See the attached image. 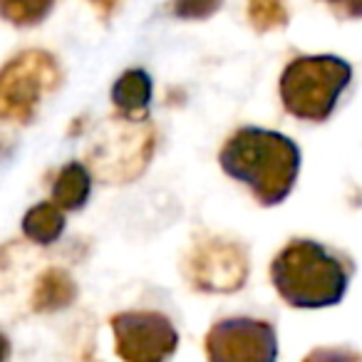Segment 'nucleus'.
Segmentation results:
<instances>
[{"mask_svg": "<svg viewBox=\"0 0 362 362\" xmlns=\"http://www.w3.org/2000/svg\"><path fill=\"white\" fill-rule=\"evenodd\" d=\"M77 283L65 268L50 266L35 278L30 291V310L33 313H57L75 303Z\"/></svg>", "mask_w": 362, "mask_h": 362, "instance_id": "obj_9", "label": "nucleus"}, {"mask_svg": "<svg viewBox=\"0 0 362 362\" xmlns=\"http://www.w3.org/2000/svg\"><path fill=\"white\" fill-rule=\"evenodd\" d=\"M62 82L57 60L45 50H25L0 67V122L28 124L40 102Z\"/></svg>", "mask_w": 362, "mask_h": 362, "instance_id": "obj_4", "label": "nucleus"}, {"mask_svg": "<svg viewBox=\"0 0 362 362\" xmlns=\"http://www.w3.org/2000/svg\"><path fill=\"white\" fill-rule=\"evenodd\" d=\"M303 362H362V355L350 347H315L303 357Z\"/></svg>", "mask_w": 362, "mask_h": 362, "instance_id": "obj_16", "label": "nucleus"}, {"mask_svg": "<svg viewBox=\"0 0 362 362\" xmlns=\"http://www.w3.org/2000/svg\"><path fill=\"white\" fill-rule=\"evenodd\" d=\"M352 266L322 243L293 238L271 263V283L291 308L317 310L345 298Z\"/></svg>", "mask_w": 362, "mask_h": 362, "instance_id": "obj_2", "label": "nucleus"}, {"mask_svg": "<svg viewBox=\"0 0 362 362\" xmlns=\"http://www.w3.org/2000/svg\"><path fill=\"white\" fill-rule=\"evenodd\" d=\"M248 21L256 33H271L288 25L286 0H248Z\"/></svg>", "mask_w": 362, "mask_h": 362, "instance_id": "obj_14", "label": "nucleus"}, {"mask_svg": "<svg viewBox=\"0 0 362 362\" xmlns=\"http://www.w3.org/2000/svg\"><path fill=\"white\" fill-rule=\"evenodd\" d=\"M55 8V0H0V18L16 28L42 23Z\"/></svg>", "mask_w": 362, "mask_h": 362, "instance_id": "obj_13", "label": "nucleus"}, {"mask_svg": "<svg viewBox=\"0 0 362 362\" xmlns=\"http://www.w3.org/2000/svg\"><path fill=\"white\" fill-rule=\"evenodd\" d=\"M23 233L35 246H52L65 231V211L57 209L52 202L35 204L23 216Z\"/></svg>", "mask_w": 362, "mask_h": 362, "instance_id": "obj_12", "label": "nucleus"}, {"mask_svg": "<svg viewBox=\"0 0 362 362\" xmlns=\"http://www.w3.org/2000/svg\"><path fill=\"white\" fill-rule=\"evenodd\" d=\"M221 6L223 0H174V16L181 21H209Z\"/></svg>", "mask_w": 362, "mask_h": 362, "instance_id": "obj_15", "label": "nucleus"}, {"mask_svg": "<svg viewBox=\"0 0 362 362\" xmlns=\"http://www.w3.org/2000/svg\"><path fill=\"white\" fill-rule=\"evenodd\" d=\"M11 352H13L11 340H8L6 332L0 330V362H8V360H11Z\"/></svg>", "mask_w": 362, "mask_h": 362, "instance_id": "obj_19", "label": "nucleus"}, {"mask_svg": "<svg viewBox=\"0 0 362 362\" xmlns=\"http://www.w3.org/2000/svg\"><path fill=\"white\" fill-rule=\"evenodd\" d=\"M92 192L90 169L80 161H70L57 171L52 181V204L62 211H80Z\"/></svg>", "mask_w": 362, "mask_h": 362, "instance_id": "obj_11", "label": "nucleus"}, {"mask_svg": "<svg viewBox=\"0 0 362 362\" xmlns=\"http://www.w3.org/2000/svg\"><path fill=\"white\" fill-rule=\"evenodd\" d=\"M122 362H169L179 347L174 322L156 310H124L110 320Z\"/></svg>", "mask_w": 362, "mask_h": 362, "instance_id": "obj_7", "label": "nucleus"}, {"mask_svg": "<svg viewBox=\"0 0 362 362\" xmlns=\"http://www.w3.org/2000/svg\"><path fill=\"white\" fill-rule=\"evenodd\" d=\"M112 102L119 117L144 122L151 102V77L144 70H127L112 87Z\"/></svg>", "mask_w": 362, "mask_h": 362, "instance_id": "obj_10", "label": "nucleus"}, {"mask_svg": "<svg viewBox=\"0 0 362 362\" xmlns=\"http://www.w3.org/2000/svg\"><path fill=\"white\" fill-rule=\"evenodd\" d=\"M209 362H276V327L258 317H223L204 337Z\"/></svg>", "mask_w": 362, "mask_h": 362, "instance_id": "obj_8", "label": "nucleus"}, {"mask_svg": "<svg viewBox=\"0 0 362 362\" xmlns=\"http://www.w3.org/2000/svg\"><path fill=\"white\" fill-rule=\"evenodd\" d=\"M352 80V67L335 55H305L286 65L278 82L288 115L305 122H325Z\"/></svg>", "mask_w": 362, "mask_h": 362, "instance_id": "obj_3", "label": "nucleus"}, {"mask_svg": "<svg viewBox=\"0 0 362 362\" xmlns=\"http://www.w3.org/2000/svg\"><path fill=\"white\" fill-rule=\"evenodd\" d=\"M248 253L223 236H204L184 258V276L199 293H236L248 281Z\"/></svg>", "mask_w": 362, "mask_h": 362, "instance_id": "obj_6", "label": "nucleus"}, {"mask_svg": "<svg viewBox=\"0 0 362 362\" xmlns=\"http://www.w3.org/2000/svg\"><path fill=\"white\" fill-rule=\"evenodd\" d=\"M154 127L144 122L115 117L102 124V132L95 136L90 149V166L100 174V179L122 184L134 181L154 154Z\"/></svg>", "mask_w": 362, "mask_h": 362, "instance_id": "obj_5", "label": "nucleus"}, {"mask_svg": "<svg viewBox=\"0 0 362 362\" xmlns=\"http://www.w3.org/2000/svg\"><path fill=\"white\" fill-rule=\"evenodd\" d=\"M337 18L345 21H360L362 18V0H322Z\"/></svg>", "mask_w": 362, "mask_h": 362, "instance_id": "obj_17", "label": "nucleus"}, {"mask_svg": "<svg viewBox=\"0 0 362 362\" xmlns=\"http://www.w3.org/2000/svg\"><path fill=\"white\" fill-rule=\"evenodd\" d=\"M218 164L231 179L246 184L261 206H276L296 187L300 149L281 132L241 127L221 146Z\"/></svg>", "mask_w": 362, "mask_h": 362, "instance_id": "obj_1", "label": "nucleus"}, {"mask_svg": "<svg viewBox=\"0 0 362 362\" xmlns=\"http://www.w3.org/2000/svg\"><path fill=\"white\" fill-rule=\"evenodd\" d=\"M90 6L100 13L102 18H110L115 13V8L119 6V0H90Z\"/></svg>", "mask_w": 362, "mask_h": 362, "instance_id": "obj_18", "label": "nucleus"}]
</instances>
